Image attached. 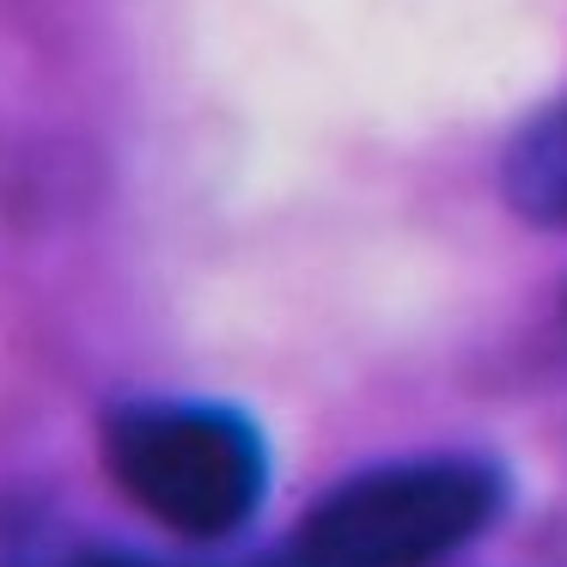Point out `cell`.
Masks as SVG:
<instances>
[{"label": "cell", "mask_w": 567, "mask_h": 567, "mask_svg": "<svg viewBox=\"0 0 567 567\" xmlns=\"http://www.w3.org/2000/svg\"><path fill=\"white\" fill-rule=\"evenodd\" d=\"M111 482L177 537H233L269 488V452L238 409L220 403H128L104 421Z\"/></svg>", "instance_id": "1"}, {"label": "cell", "mask_w": 567, "mask_h": 567, "mask_svg": "<svg viewBox=\"0 0 567 567\" xmlns=\"http://www.w3.org/2000/svg\"><path fill=\"white\" fill-rule=\"evenodd\" d=\"M68 567H159V561H123V555H92V561H68Z\"/></svg>", "instance_id": "4"}, {"label": "cell", "mask_w": 567, "mask_h": 567, "mask_svg": "<svg viewBox=\"0 0 567 567\" xmlns=\"http://www.w3.org/2000/svg\"><path fill=\"white\" fill-rule=\"evenodd\" d=\"M501 513V476L476 457H415L342 482L306 513L281 567H433Z\"/></svg>", "instance_id": "2"}, {"label": "cell", "mask_w": 567, "mask_h": 567, "mask_svg": "<svg viewBox=\"0 0 567 567\" xmlns=\"http://www.w3.org/2000/svg\"><path fill=\"white\" fill-rule=\"evenodd\" d=\"M506 202L537 226H567V99L506 147Z\"/></svg>", "instance_id": "3"}]
</instances>
